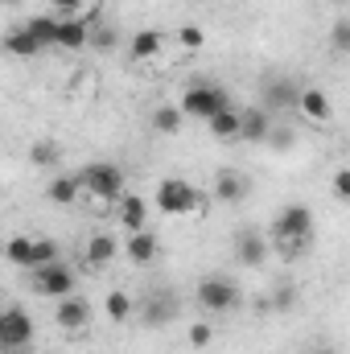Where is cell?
I'll return each mask as SVG.
<instances>
[{
  "mask_svg": "<svg viewBox=\"0 0 350 354\" xmlns=\"http://www.w3.org/2000/svg\"><path fill=\"white\" fill-rule=\"evenodd\" d=\"M75 181H79V194H87V198L103 202V206H116L120 194L128 189L124 169L111 165V161H91V165H83V169L75 174Z\"/></svg>",
  "mask_w": 350,
  "mask_h": 354,
  "instance_id": "1",
  "label": "cell"
},
{
  "mask_svg": "<svg viewBox=\"0 0 350 354\" xmlns=\"http://www.w3.org/2000/svg\"><path fill=\"white\" fill-rule=\"evenodd\" d=\"M116 46H120V33H116L111 25L91 21V33H87V50H91V54H111Z\"/></svg>",
  "mask_w": 350,
  "mask_h": 354,
  "instance_id": "27",
  "label": "cell"
},
{
  "mask_svg": "<svg viewBox=\"0 0 350 354\" xmlns=\"http://www.w3.org/2000/svg\"><path fill=\"white\" fill-rule=\"evenodd\" d=\"M330 46H334L338 54L350 50V17H338V25H334V33H330Z\"/></svg>",
  "mask_w": 350,
  "mask_h": 354,
  "instance_id": "33",
  "label": "cell"
},
{
  "mask_svg": "<svg viewBox=\"0 0 350 354\" xmlns=\"http://www.w3.org/2000/svg\"><path fill=\"white\" fill-rule=\"evenodd\" d=\"M309 235H313V210L305 206V202H288V206H280V214H276V223H272V239L284 248H293V252H301L305 243H309Z\"/></svg>",
  "mask_w": 350,
  "mask_h": 354,
  "instance_id": "2",
  "label": "cell"
},
{
  "mask_svg": "<svg viewBox=\"0 0 350 354\" xmlns=\"http://www.w3.org/2000/svg\"><path fill=\"white\" fill-rule=\"evenodd\" d=\"M264 4H272V0H264Z\"/></svg>",
  "mask_w": 350,
  "mask_h": 354,
  "instance_id": "39",
  "label": "cell"
},
{
  "mask_svg": "<svg viewBox=\"0 0 350 354\" xmlns=\"http://www.w3.org/2000/svg\"><path fill=\"white\" fill-rule=\"evenodd\" d=\"M25 29L33 33V41H37L42 50H54V41H58V17H54V12L29 17V21H25Z\"/></svg>",
  "mask_w": 350,
  "mask_h": 354,
  "instance_id": "24",
  "label": "cell"
},
{
  "mask_svg": "<svg viewBox=\"0 0 350 354\" xmlns=\"http://www.w3.org/2000/svg\"><path fill=\"white\" fill-rule=\"evenodd\" d=\"M33 334H37V326H33L29 309H21V305H8V309H0V354L29 351Z\"/></svg>",
  "mask_w": 350,
  "mask_h": 354,
  "instance_id": "6",
  "label": "cell"
},
{
  "mask_svg": "<svg viewBox=\"0 0 350 354\" xmlns=\"http://www.w3.org/2000/svg\"><path fill=\"white\" fill-rule=\"evenodd\" d=\"M334 194H338L342 202L350 198V169H347V165H342V169H334Z\"/></svg>",
  "mask_w": 350,
  "mask_h": 354,
  "instance_id": "35",
  "label": "cell"
},
{
  "mask_svg": "<svg viewBox=\"0 0 350 354\" xmlns=\"http://www.w3.org/2000/svg\"><path fill=\"white\" fill-rule=\"evenodd\" d=\"M145 313V326H165V322H174L177 317V297L174 292H149V301L140 305Z\"/></svg>",
  "mask_w": 350,
  "mask_h": 354,
  "instance_id": "17",
  "label": "cell"
},
{
  "mask_svg": "<svg viewBox=\"0 0 350 354\" xmlns=\"http://www.w3.org/2000/svg\"><path fill=\"white\" fill-rule=\"evenodd\" d=\"M83 4H87V0H50V8H54L58 17H79Z\"/></svg>",
  "mask_w": 350,
  "mask_h": 354,
  "instance_id": "34",
  "label": "cell"
},
{
  "mask_svg": "<svg viewBox=\"0 0 350 354\" xmlns=\"http://www.w3.org/2000/svg\"><path fill=\"white\" fill-rule=\"evenodd\" d=\"M194 301L206 313H235L239 309V284L231 276H202L194 288Z\"/></svg>",
  "mask_w": 350,
  "mask_h": 354,
  "instance_id": "4",
  "label": "cell"
},
{
  "mask_svg": "<svg viewBox=\"0 0 350 354\" xmlns=\"http://www.w3.org/2000/svg\"><path fill=\"white\" fill-rule=\"evenodd\" d=\"M46 198L54 202V206H75L83 194H79V181H75V174H54L50 181H46Z\"/></svg>",
  "mask_w": 350,
  "mask_h": 354,
  "instance_id": "19",
  "label": "cell"
},
{
  "mask_svg": "<svg viewBox=\"0 0 350 354\" xmlns=\"http://www.w3.org/2000/svg\"><path fill=\"white\" fill-rule=\"evenodd\" d=\"M293 111H301V120H309V124H330L334 120V103L322 87H301Z\"/></svg>",
  "mask_w": 350,
  "mask_h": 354,
  "instance_id": "9",
  "label": "cell"
},
{
  "mask_svg": "<svg viewBox=\"0 0 350 354\" xmlns=\"http://www.w3.org/2000/svg\"><path fill=\"white\" fill-rule=\"evenodd\" d=\"M313 354H338V351H334V346H317Z\"/></svg>",
  "mask_w": 350,
  "mask_h": 354,
  "instance_id": "37",
  "label": "cell"
},
{
  "mask_svg": "<svg viewBox=\"0 0 350 354\" xmlns=\"http://www.w3.org/2000/svg\"><path fill=\"white\" fill-rule=\"evenodd\" d=\"M206 128H210L214 140H239V107H223V111H214V115L206 120Z\"/></svg>",
  "mask_w": 350,
  "mask_h": 354,
  "instance_id": "22",
  "label": "cell"
},
{
  "mask_svg": "<svg viewBox=\"0 0 350 354\" xmlns=\"http://www.w3.org/2000/svg\"><path fill=\"white\" fill-rule=\"evenodd\" d=\"M223 107H231V95L223 87H214V83H194V87L181 91V99H177V111L185 120H202V124L214 111H223Z\"/></svg>",
  "mask_w": 350,
  "mask_h": 354,
  "instance_id": "3",
  "label": "cell"
},
{
  "mask_svg": "<svg viewBox=\"0 0 350 354\" xmlns=\"http://www.w3.org/2000/svg\"><path fill=\"white\" fill-rule=\"evenodd\" d=\"M268 140H272V149H293V140H297V136H293L288 128H272V132H268Z\"/></svg>",
  "mask_w": 350,
  "mask_h": 354,
  "instance_id": "36",
  "label": "cell"
},
{
  "mask_svg": "<svg viewBox=\"0 0 350 354\" xmlns=\"http://www.w3.org/2000/svg\"><path fill=\"white\" fill-rule=\"evenodd\" d=\"M161 33L157 29H136L132 37H128V54H132V62H149V58H157L161 54Z\"/></svg>",
  "mask_w": 350,
  "mask_h": 354,
  "instance_id": "20",
  "label": "cell"
},
{
  "mask_svg": "<svg viewBox=\"0 0 350 354\" xmlns=\"http://www.w3.org/2000/svg\"><path fill=\"white\" fill-rule=\"evenodd\" d=\"M54 260H62V248L54 239H33V268H46V264H54Z\"/></svg>",
  "mask_w": 350,
  "mask_h": 354,
  "instance_id": "29",
  "label": "cell"
},
{
  "mask_svg": "<svg viewBox=\"0 0 350 354\" xmlns=\"http://www.w3.org/2000/svg\"><path fill=\"white\" fill-rule=\"evenodd\" d=\"M185 338H190L194 351H206V346L214 342V326H210V322H194V326L185 330Z\"/></svg>",
  "mask_w": 350,
  "mask_h": 354,
  "instance_id": "30",
  "label": "cell"
},
{
  "mask_svg": "<svg viewBox=\"0 0 350 354\" xmlns=\"http://www.w3.org/2000/svg\"><path fill=\"white\" fill-rule=\"evenodd\" d=\"M181 124H185V115L177 111V103H161V107H153L149 128H153L157 136H177V132H181Z\"/></svg>",
  "mask_w": 350,
  "mask_h": 354,
  "instance_id": "23",
  "label": "cell"
},
{
  "mask_svg": "<svg viewBox=\"0 0 350 354\" xmlns=\"http://www.w3.org/2000/svg\"><path fill=\"white\" fill-rule=\"evenodd\" d=\"M4 260L12 268H21V272H29V268H33V239H29V235H12V239L4 243Z\"/></svg>",
  "mask_w": 350,
  "mask_h": 354,
  "instance_id": "26",
  "label": "cell"
},
{
  "mask_svg": "<svg viewBox=\"0 0 350 354\" xmlns=\"http://www.w3.org/2000/svg\"><path fill=\"white\" fill-rule=\"evenodd\" d=\"M120 248H124V256H128L136 268H149L153 260H157V252H161V243H157V235H153L149 227H145V231H132Z\"/></svg>",
  "mask_w": 350,
  "mask_h": 354,
  "instance_id": "13",
  "label": "cell"
},
{
  "mask_svg": "<svg viewBox=\"0 0 350 354\" xmlns=\"http://www.w3.org/2000/svg\"><path fill=\"white\" fill-rule=\"evenodd\" d=\"M116 256H120V239H116V235H107V231L91 235L87 248H83V260H87L91 268H107Z\"/></svg>",
  "mask_w": 350,
  "mask_h": 354,
  "instance_id": "16",
  "label": "cell"
},
{
  "mask_svg": "<svg viewBox=\"0 0 350 354\" xmlns=\"http://www.w3.org/2000/svg\"><path fill=\"white\" fill-rule=\"evenodd\" d=\"M248 194H252V177H243L239 169H219V174H214V202L235 206V202H243Z\"/></svg>",
  "mask_w": 350,
  "mask_h": 354,
  "instance_id": "11",
  "label": "cell"
},
{
  "mask_svg": "<svg viewBox=\"0 0 350 354\" xmlns=\"http://www.w3.org/2000/svg\"><path fill=\"white\" fill-rule=\"evenodd\" d=\"M177 41H181L185 50H202V46H206V33H202L198 25H181V29H177Z\"/></svg>",
  "mask_w": 350,
  "mask_h": 354,
  "instance_id": "32",
  "label": "cell"
},
{
  "mask_svg": "<svg viewBox=\"0 0 350 354\" xmlns=\"http://www.w3.org/2000/svg\"><path fill=\"white\" fill-rule=\"evenodd\" d=\"M91 317H95V309H91V301L83 297H58V305H54V322H58V330H66V334H79V330H87Z\"/></svg>",
  "mask_w": 350,
  "mask_h": 354,
  "instance_id": "8",
  "label": "cell"
},
{
  "mask_svg": "<svg viewBox=\"0 0 350 354\" xmlns=\"http://www.w3.org/2000/svg\"><path fill=\"white\" fill-rule=\"evenodd\" d=\"M0 46H4V54H12V58H37V54H42V46L33 41V33H29L25 25H17V29H8Z\"/></svg>",
  "mask_w": 350,
  "mask_h": 354,
  "instance_id": "21",
  "label": "cell"
},
{
  "mask_svg": "<svg viewBox=\"0 0 350 354\" xmlns=\"http://www.w3.org/2000/svg\"><path fill=\"white\" fill-rule=\"evenodd\" d=\"M132 313H136V301H132L128 292L111 288V292L103 297V317H107V322H116V326H120V322H128Z\"/></svg>",
  "mask_w": 350,
  "mask_h": 354,
  "instance_id": "25",
  "label": "cell"
},
{
  "mask_svg": "<svg viewBox=\"0 0 350 354\" xmlns=\"http://www.w3.org/2000/svg\"><path fill=\"white\" fill-rule=\"evenodd\" d=\"M116 214H120V227L132 235V231H145L149 227V202L140 198V194H120V202H116Z\"/></svg>",
  "mask_w": 350,
  "mask_h": 354,
  "instance_id": "12",
  "label": "cell"
},
{
  "mask_svg": "<svg viewBox=\"0 0 350 354\" xmlns=\"http://www.w3.org/2000/svg\"><path fill=\"white\" fill-rule=\"evenodd\" d=\"M91 21H95V17H58V41H54V50H66V54L87 50Z\"/></svg>",
  "mask_w": 350,
  "mask_h": 354,
  "instance_id": "10",
  "label": "cell"
},
{
  "mask_svg": "<svg viewBox=\"0 0 350 354\" xmlns=\"http://www.w3.org/2000/svg\"><path fill=\"white\" fill-rule=\"evenodd\" d=\"M29 276H33V288H37L42 297H50V301L71 297V292H75V284H79L75 268L62 264V260H54V264H46V268H33Z\"/></svg>",
  "mask_w": 350,
  "mask_h": 354,
  "instance_id": "7",
  "label": "cell"
},
{
  "mask_svg": "<svg viewBox=\"0 0 350 354\" xmlns=\"http://www.w3.org/2000/svg\"><path fill=\"white\" fill-rule=\"evenodd\" d=\"M0 4H21V0H0Z\"/></svg>",
  "mask_w": 350,
  "mask_h": 354,
  "instance_id": "38",
  "label": "cell"
},
{
  "mask_svg": "<svg viewBox=\"0 0 350 354\" xmlns=\"http://www.w3.org/2000/svg\"><path fill=\"white\" fill-rule=\"evenodd\" d=\"M268 239L264 235H252V231H243L239 239H235V260L243 268H264V260H268Z\"/></svg>",
  "mask_w": 350,
  "mask_h": 354,
  "instance_id": "18",
  "label": "cell"
},
{
  "mask_svg": "<svg viewBox=\"0 0 350 354\" xmlns=\"http://www.w3.org/2000/svg\"><path fill=\"white\" fill-rule=\"evenodd\" d=\"M297 83L293 79H272L264 87V111H293L297 107Z\"/></svg>",
  "mask_w": 350,
  "mask_h": 354,
  "instance_id": "15",
  "label": "cell"
},
{
  "mask_svg": "<svg viewBox=\"0 0 350 354\" xmlns=\"http://www.w3.org/2000/svg\"><path fill=\"white\" fill-rule=\"evenodd\" d=\"M58 157H62V153H58V145H54V140H33V149H29V161H33L37 169H54V165H58Z\"/></svg>",
  "mask_w": 350,
  "mask_h": 354,
  "instance_id": "28",
  "label": "cell"
},
{
  "mask_svg": "<svg viewBox=\"0 0 350 354\" xmlns=\"http://www.w3.org/2000/svg\"><path fill=\"white\" fill-rule=\"evenodd\" d=\"M293 305H297V288H293V284H276L272 309H276V313H293Z\"/></svg>",
  "mask_w": 350,
  "mask_h": 354,
  "instance_id": "31",
  "label": "cell"
},
{
  "mask_svg": "<svg viewBox=\"0 0 350 354\" xmlns=\"http://www.w3.org/2000/svg\"><path fill=\"white\" fill-rule=\"evenodd\" d=\"M153 206L161 210V214H194L198 210V189H194V181H185V177H161L157 181V194H153Z\"/></svg>",
  "mask_w": 350,
  "mask_h": 354,
  "instance_id": "5",
  "label": "cell"
},
{
  "mask_svg": "<svg viewBox=\"0 0 350 354\" xmlns=\"http://www.w3.org/2000/svg\"><path fill=\"white\" fill-rule=\"evenodd\" d=\"M268 132H272V111H264V107L239 111V140H248V145H268Z\"/></svg>",
  "mask_w": 350,
  "mask_h": 354,
  "instance_id": "14",
  "label": "cell"
}]
</instances>
